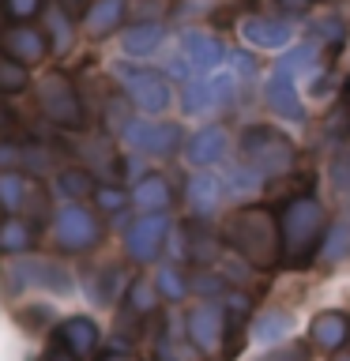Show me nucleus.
I'll return each instance as SVG.
<instances>
[{
    "label": "nucleus",
    "instance_id": "f257e3e1",
    "mask_svg": "<svg viewBox=\"0 0 350 361\" xmlns=\"http://www.w3.org/2000/svg\"><path fill=\"white\" fill-rule=\"evenodd\" d=\"M222 233L245 256V264H253L256 271H271L282 259V230L267 207H245L230 214Z\"/></svg>",
    "mask_w": 350,
    "mask_h": 361
},
{
    "label": "nucleus",
    "instance_id": "f03ea898",
    "mask_svg": "<svg viewBox=\"0 0 350 361\" xmlns=\"http://www.w3.org/2000/svg\"><path fill=\"white\" fill-rule=\"evenodd\" d=\"M279 230H282V259L290 267L313 264L324 237V207L313 196H294L279 214Z\"/></svg>",
    "mask_w": 350,
    "mask_h": 361
},
{
    "label": "nucleus",
    "instance_id": "7ed1b4c3",
    "mask_svg": "<svg viewBox=\"0 0 350 361\" xmlns=\"http://www.w3.org/2000/svg\"><path fill=\"white\" fill-rule=\"evenodd\" d=\"M294 158H298L294 140L271 124H253L241 132V162L256 169L260 177H282L294 166Z\"/></svg>",
    "mask_w": 350,
    "mask_h": 361
},
{
    "label": "nucleus",
    "instance_id": "20e7f679",
    "mask_svg": "<svg viewBox=\"0 0 350 361\" xmlns=\"http://www.w3.org/2000/svg\"><path fill=\"white\" fill-rule=\"evenodd\" d=\"M38 102L42 113L61 128H83V106H79V94L72 87V79L61 72H49L38 87Z\"/></svg>",
    "mask_w": 350,
    "mask_h": 361
},
{
    "label": "nucleus",
    "instance_id": "39448f33",
    "mask_svg": "<svg viewBox=\"0 0 350 361\" xmlns=\"http://www.w3.org/2000/svg\"><path fill=\"white\" fill-rule=\"evenodd\" d=\"M53 230H56V241H61V248H68V252H87V248L98 241V222H95V214L83 211L79 203H64V207L56 211Z\"/></svg>",
    "mask_w": 350,
    "mask_h": 361
},
{
    "label": "nucleus",
    "instance_id": "423d86ee",
    "mask_svg": "<svg viewBox=\"0 0 350 361\" xmlns=\"http://www.w3.org/2000/svg\"><path fill=\"white\" fill-rule=\"evenodd\" d=\"M166 230H169L166 211L143 214V219H135L128 226V233H124V252H128L135 264H151L166 245Z\"/></svg>",
    "mask_w": 350,
    "mask_h": 361
},
{
    "label": "nucleus",
    "instance_id": "0eeeda50",
    "mask_svg": "<svg viewBox=\"0 0 350 361\" xmlns=\"http://www.w3.org/2000/svg\"><path fill=\"white\" fill-rule=\"evenodd\" d=\"M124 143L140 154H169L181 147V128L174 121H135L124 124Z\"/></svg>",
    "mask_w": 350,
    "mask_h": 361
},
{
    "label": "nucleus",
    "instance_id": "6e6552de",
    "mask_svg": "<svg viewBox=\"0 0 350 361\" xmlns=\"http://www.w3.org/2000/svg\"><path fill=\"white\" fill-rule=\"evenodd\" d=\"M11 275H16L19 286H42L49 293H72V275H68L56 259H19V264H11Z\"/></svg>",
    "mask_w": 350,
    "mask_h": 361
},
{
    "label": "nucleus",
    "instance_id": "1a4fd4ad",
    "mask_svg": "<svg viewBox=\"0 0 350 361\" xmlns=\"http://www.w3.org/2000/svg\"><path fill=\"white\" fill-rule=\"evenodd\" d=\"M222 42H215L211 34H200V30H185L181 34V61H185V68L192 75H207L215 72V68L222 64Z\"/></svg>",
    "mask_w": 350,
    "mask_h": 361
},
{
    "label": "nucleus",
    "instance_id": "9d476101",
    "mask_svg": "<svg viewBox=\"0 0 350 361\" xmlns=\"http://www.w3.org/2000/svg\"><path fill=\"white\" fill-rule=\"evenodd\" d=\"M124 90L143 113H162L169 106V83L158 72H143V68L124 72Z\"/></svg>",
    "mask_w": 350,
    "mask_h": 361
},
{
    "label": "nucleus",
    "instance_id": "9b49d317",
    "mask_svg": "<svg viewBox=\"0 0 350 361\" xmlns=\"http://www.w3.org/2000/svg\"><path fill=\"white\" fill-rule=\"evenodd\" d=\"M185 327H188V338L203 350V354H215V350H219V338H222V327H226L222 305H215V301L196 305V309L188 312Z\"/></svg>",
    "mask_w": 350,
    "mask_h": 361
},
{
    "label": "nucleus",
    "instance_id": "f8f14e48",
    "mask_svg": "<svg viewBox=\"0 0 350 361\" xmlns=\"http://www.w3.org/2000/svg\"><path fill=\"white\" fill-rule=\"evenodd\" d=\"M264 102H267V109L275 113V117H282V121H294V124L305 121V106H301L298 90H294L290 75L271 72V79L264 83Z\"/></svg>",
    "mask_w": 350,
    "mask_h": 361
},
{
    "label": "nucleus",
    "instance_id": "ddd939ff",
    "mask_svg": "<svg viewBox=\"0 0 350 361\" xmlns=\"http://www.w3.org/2000/svg\"><path fill=\"white\" fill-rule=\"evenodd\" d=\"M241 34L248 45H256V49H286L294 30L286 27L282 19H267V16H248L241 23Z\"/></svg>",
    "mask_w": 350,
    "mask_h": 361
},
{
    "label": "nucleus",
    "instance_id": "4468645a",
    "mask_svg": "<svg viewBox=\"0 0 350 361\" xmlns=\"http://www.w3.org/2000/svg\"><path fill=\"white\" fill-rule=\"evenodd\" d=\"M0 45L8 49V56H16L19 64H38L45 56V34L34 27H11L0 34Z\"/></svg>",
    "mask_w": 350,
    "mask_h": 361
},
{
    "label": "nucleus",
    "instance_id": "2eb2a0df",
    "mask_svg": "<svg viewBox=\"0 0 350 361\" xmlns=\"http://www.w3.org/2000/svg\"><path fill=\"white\" fill-rule=\"evenodd\" d=\"M309 335H313V343L320 346V350H339L350 338V316L346 312H335V309L316 312L313 324H309Z\"/></svg>",
    "mask_w": 350,
    "mask_h": 361
},
{
    "label": "nucleus",
    "instance_id": "dca6fc26",
    "mask_svg": "<svg viewBox=\"0 0 350 361\" xmlns=\"http://www.w3.org/2000/svg\"><path fill=\"white\" fill-rule=\"evenodd\" d=\"M222 180L219 177H211V173H196L188 180V207L200 214V219H207V214L219 211V203H222Z\"/></svg>",
    "mask_w": 350,
    "mask_h": 361
},
{
    "label": "nucleus",
    "instance_id": "f3484780",
    "mask_svg": "<svg viewBox=\"0 0 350 361\" xmlns=\"http://www.w3.org/2000/svg\"><path fill=\"white\" fill-rule=\"evenodd\" d=\"M222 151H226V132L211 124V128H200L188 140L185 158H188L192 166H211V162H219V158H222Z\"/></svg>",
    "mask_w": 350,
    "mask_h": 361
},
{
    "label": "nucleus",
    "instance_id": "a211bd4d",
    "mask_svg": "<svg viewBox=\"0 0 350 361\" xmlns=\"http://www.w3.org/2000/svg\"><path fill=\"white\" fill-rule=\"evenodd\" d=\"M162 38H166V30L158 23H135L132 30L121 34V49L128 56H151L162 45Z\"/></svg>",
    "mask_w": 350,
    "mask_h": 361
},
{
    "label": "nucleus",
    "instance_id": "6ab92c4d",
    "mask_svg": "<svg viewBox=\"0 0 350 361\" xmlns=\"http://www.w3.org/2000/svg\"><path fill=\"white\" fill-rule=\"evenodd\" d=\"M124 11H128L124 0H95V4L87 8V30L98 34V38H106V34H113L121 27Z\"/></svg>",
    "mask_w": 350,
    "mask_h": 361
},
{
    "label": "nucleus",
    "instance_id": "aec40b11",
    "mask_svg": "<svg viewBox=\"0 0 350 361\" xmlns=\"http://www.w3.org/2000/svg\"><path fill=\"white\" fill-rule=\"evenodd\" d=\"M56 338H61L68 350H76V354H90V350L98 346V324L87 320V316H72Z\"/></svg>",
    "mask_w": 350,
    "mask_h": 361
},
{
    "label": "nucleus",
    "instance_id": "412c9836",
    "mask_svg": "<svg viewBox=\"0 0 350 361\" xmlns=\"http://www.w3.org/2000/svg\"><path fill=\"white\" fill-rule=\"evenodd\" d=\"M290 327H294V320H290V312H279V309H271V312H260L256 320H253V335L256 343H282V338L290 335Z\"/></svg>",
    "mask_w": 350,
    "mask_h": 361
},
{
    "label": "nucleus",
    "instance_id": "4be33fe9",
    "mask_svg": "<svg viewBox=\"0 0 350 361\" xmlns=\"http://www.w3.org/2000/svg\"><path fill=\"white\" fill-rule=\"evenodd\" d=\"M132 203L140 211H166V203H169V185L162 177H143L140 185L132 188Z\"/></svg>",
    "mask_w": 350,
    "mask_h": 361
},
{
    "label": "nucleus",
    "instance_id": "5701e85b",
    "mask_svg": "<svg viewBox=\"0 0 350 361\" xmlns=\"http://www.w3.org/2000/svg\"><path fill=\"white\" fill-rule=\"evenodd\" d=\"M185 113H207L219 106V98H215V87H211V79L207 75H192L188 79V87H185Z\"/></svg>",
    "mask_w": 350,
    "mask_h": 361
},
{
    "label": "nucleus",
    "instance_id": "b1692460",
    "mask_svg": "<svg viewBox=\"0 0 350 361\" xmlns=\"http://www.w3.org/2000/svg\"><path fill=\"white\" fill-rule=\"evenodd\" d=\"M30 87V72L27 64H19L16 56L0 53V94H19V90Z\"/></svg>",
    "mask_w": 350,
    "mask_h": 361
},
{
    "label": "nucleus",
    "instance_id": "393cba45",
    "mask_svg": "<svg viewBox=\"0 0 350 361\" xmlns=\"http://www.w3.org/2000/svg\"><path fill=\"white\" fill-rule=\"evenodd\" d=\"M313 61H316V49H313V45H294V49L282 53V61H279L275 72L298 79V75H305V72H313Z\"/></svg>",
    "mask_w": 350,
    "mask_h": 361
},
{
    "label": "nucleus",
    "instance_id": "a878e982",
    "mask_svg": "<svg viewBox=\"0 0 350 361\" xmlns=\"http://www.w3.org/2000/svg\"><path fill=\"white\" fill-rule=\"evenodd\" d=\"M30 241H34V233H30L27 222L8 219L0 226V248H4V252H23V248H30Z\"/></svg>",
    "mask_w": 350,
    "mask_h": 361
},
{
    "label": "nucleus",
    "instance_id": "bb28decb",
    "mask_svg": "<svg viewBox=\"0 0 350 361\" xmlns=\"http://www.w3.org/2000/svg\"><path fill=\"white\" fill-rule=\"evenodd\" d=\"M346 252H350V230L343 222H335L332 233H327V245L320 248V259L324 264H335V259H343Z\"/></svg>",
    "mask_w": 350,
    "mask_h": 361
},
{
    "label": "nucleus",
    "instance_id": "cd10ccee",
    "mask_svg": "<svg viewBox=\"0 0 350 361\" xmlns=\"http://www.w3.org/2000/svg\"><path fill=\"white\" fill-rule=\"evenodd\" d=\"M56 188H61L68 200H79V196H87L95 185H90V173H87V169H64V173L56 177Z\"/></svg>",
    "mask_w": 350,
    "mask_h": 361
},
{
    "label": "nucleus",
    "instance_id": "c85d7f7f",
    "mask_svg": "<svg viewBox=\"0 0 350 361\" xmlns=\"http://www.w3.org/2000/svg\"><path fill=\"white\" fill-rule=\"evenodd\" d=\"M313 38H316V42H324V45H332V49H339V45L346 42L343 19H332V16L316 19V23H313Z\"/></svg>",
    "mask_w": 350,
    "mask_h": 361
},
{
    "label": "nucleus",
    "instance_id": "c756f323",
    "mask_svg": "<svg viewBox=\"0 0 350 361\" xmlns=\"http://www.w3.org/2000/svg\"><path fill=\"white\" fill-rule=\"evenodd\" d=\"M0 203H4L8 211H23V203H27V185H23V177H16V173L0 177Z\"/></svg>",
    "mask_w": 350,
    "mask_h": 361
},
{
    "label": "nucleus",
    "instance_id": "7c9ffc66",
    "mask_svg": "<svg viewBox=\"0 0 350 361\" xmlns=\"http://www.w3.org/2000/svg\"><path fill=\"white\" fill-rule=\"evenodd\" d=\"M155 282H158V290H162V298H166V301H181V298H185V290H188V282L181 279V271H177V267H162Z\"/></svg>",
    "mask_w": 350,
    "mask_h": 361
},
{
    "label": "nucleus",
    "instance_id": "2f4dec72",
    "mask_svg": "<svg viewBox=\"0 0 350 361\" xmlns=\"http://www.w3.org/2000/svg\"><path fill=\"white\" fill-rule=\"evenodd\" d=\"M260 185V173H256V169H226V192H234V196H245V192H253Z\"/></svg>",
    "mask_w": 350,
    "mask_h": 361
},
{
    "label": "nucleus",
    "instance_id": "473e14b6",
    "mask_svg": "<svg viewBox=\"0 0 350 361\" xmlns=\"http://www.w3.org/2000/svg\"><path fill=\"white\" fill-rule=\"evenodd\" d=\"M332 180H335L339 192H346V196H350V143L339 147V154L332 158Z\"/></svg>",
    "mask_w": 350,
    "mask_h": 361
},
{
    "label": "nucleus",
    "instance_id": "72a5a7b5",
    "mask_svg": "<svg viewBox=\"0 0 350 361\" xmlns=\"http://www.w3.org/2000/svg\"><path fill=\"white\" fill-rule=\"evenodd\" d=\"M113 282H117V275H113V267H106V279H102V275L90 279V301L109 305V301H113Z\"/></svg>",
    "mask_w": 350,
    "mask_h": 361
},
{
    "label": "nucleus",
    "instance_id": "f704fd0d",
    "mask_svg": "<svg viewBox=\"0 0 350 361\" xmlns=\"http://www.w3.org/2000/svg\"><path fill=\"white\" fill-rule=\"evenodd\" d=\"M128 298H132V309H135V312H151V309H155V290L147 286V282H132V293H128Z\"/></svg>",
    "mask_w": 350,
    "mask_h": 361
},
{
    "label": "nucleus",
    "instance_id": "c9c22d12",
    "mask_svg": "<svg viewBox=\"0 0 350 361\" xmlns=\"http://www.w3.org/2000/svg\"><path fill=\"white\" fill-rule=\"evenodd\" d=\"M95 196H98V207L102 211H121L124 203H128V196H124L121 188H98Z\"/></svg>",
    "mask_w": 350,
    "mask_h": 361
},
{
    "label": "nucleus",
    "instance_id": "e433bc0d",
    "mask_svg": "<svg viewBox=\"0 0 350 361\" xmlns=\"http://www.w3.org/2000/svg\"><path fill=\"white\" fill-rule=\"evenodd\" d=\"M4 8L11 19H30V16H38L42 0H4Z\"/></svg>",
    "mask_w": 350,
    "mask_h": 361
},
{
    "label": "nucleus",
    "instance_id": "4c0bfd02",
    "mask_svg": "<svg viewBox=\"0 0 350 361\" xmlns=\"http://www.w3.org/2000/svg\"><path fill=\"white\" fill-rule=\"evenodd\" d=\"M327 132H332V135H350V102H346V106H339L332 117H327Z\"/></svg>",
    "mask_w": 350,
    "mask_h": 361
},
{
    "label": "nucleus",
    "instance_id": "58836bf2",
    "mask_svg": "<svg viewBox=\"0 0 350 361\" xmlns=\"http://www.w3.org/2000/svg\"><path fill=\"white\" fill-rule=\"evenodd\" d=\"M76 357H79V354H76V350H68V346L61 343V338H56V343L42 354V361H76Z\"/></svg>",
    "mask_w": 350,
    "mask_h": 361
},
{
    "label": "nucleus",
    "instance_id": "ea45409f",
    "mask_svg": "<svg viewBox=\"0 0 350 361\" xmlns=\"http://www.w3.org/2000/svg\"><path fill=\"white\" fill-rule=\"evenodd\" d=\"M230 64H234V75H241V79H253V75H256V64L248 61L245 53H234V56H230Z\"/></svg>",
    "mask_w": 350,
    "mask_h": 361
},
{
    "label": "nucleus",
    "instance_id": "a19ab883",
    "mask_svg": "<svg viewBox=\"0 0 350 361\" xmlns=\"http://www.w3.org/2000/svg\"><path fill=\"white\" fill-rule=\"evenodd\" d=\"M192 286H196L200 293H215V290H222V282H219V279H207V275H203V279H196V282H192Z\"/></svg>",
    "mask_w": 350,
    "mask_h": 361
},
{
    "label": "nucleus",
    "instance_id": "79ce46f5",
    "mask_svg": "<svg viewBox=\"0 0 350 361\" xmlns=\"http://www.w3.org/2000/svg\"><path fill=\"white\" fill-rule=\"evenodd\" d=\"M61 11H64V16H83V0H61Z\"/></svg>",
    "mask_w": 350,
    "mask_h": 361
},
{
    "label": "nucleus",
    "instance_id": "37998d69",
    "mask_svg": "<svg viewBox=\"0 0 350 361\" xmlns=\"http://www.w3.org/2000/svg\"><path fill=\"white\" fill-rule=\"evenodd\" d=\"M279 8H286V11L298 16V11H305V0H279Z\"/></svg>",
    "mask_w": 350,
    "mask_h": 361
},
{
    "label": "nucleus",
    "instance_id": "c03bdc74",
    "mask_svg": "<svg viewBox=\"0 0 350 361\" xmlns=\"http://www.w3.org/2000/svg\"><path fill=\"white\" fill-rule=\"evenodd\" d=\"M98 361H135L132 354H102Z\"/></svg>",
    "mask_w": 350,
    "mask_h": 361
},
{
    "label": "nucleus",
    "instance_id": "a18cd8bd",
    "mask_svg": "<svg viewBox=\"0 0 350 361\" xmlns=\"http://www.w3.org/2000/svg\"><path fill=\"white\" fill-rule=\"evenodd\" d=\"M8 121H11V113H8L4 106H0V132H4V128H8Z\"/></svg>",
    "mask_w": 350,
    "mask_h": 361
}]
</instances>
